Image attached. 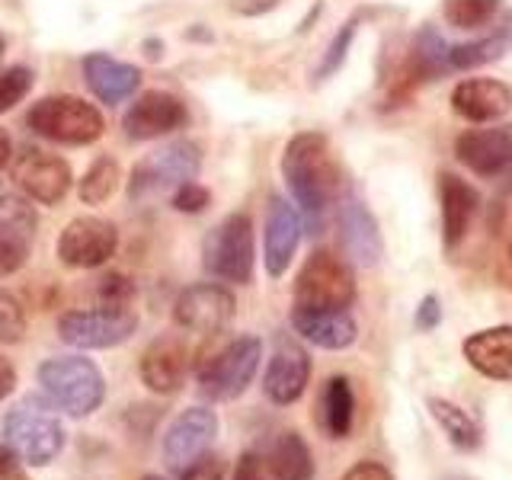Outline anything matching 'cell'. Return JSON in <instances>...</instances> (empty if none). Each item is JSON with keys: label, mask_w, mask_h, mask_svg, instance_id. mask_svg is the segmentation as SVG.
Wrapping results in <instances>:
<instances>
[{"label": "cell", "mask_w": 512, "mask_h": 480, "mask_svg": "<svg viewBox=\"0 0 512 480\" xmlns=\"http://www.w3.org/2000/svg\"><path fill=\"white\" fill-rule=\"evenodd\" d=\"M231 7H234L237 13L253 16V13H266V10H272V7H276V0H234Z\"/></svg>", "instance_id": "b9f144b4"}, {"label": "cell", "mask_w": 512, "mask_h": 480, "mask_svg": "<svg viewBox=\"0 0 512 480\" xmlns=\"http://www.w3.org/2000/svg\"><path fill=\"white\" fill-rule=\"evenodd\" d=\"M340 480H394V474L378 461H359V464H352Z\"/></svg>", "instance_id": "74e56055"}, {"label": "cell", "mask_w": 512, "mask_h": 480, "mask_svg": "<svg viewBox=\"0 0 512 480\" xmlns=\"http://www.w3.org/2000/svg\"><path fill=\"white\" fill-rule=\"evenodd\" d=\"M218 436V416L205 407H189L170 423L164 436V461L170 471H183L192 461L208 452Z\"/></svg>", "instance_id": "9a60e30c"}, {"label": "cell", "mask_w": 512, "mask_h": 480, "mask_svg": "<svg viewBox=\"0 0 512 480\" xmlns=\"http://www.w3.org/2000/svg\"><path fill=\"white\" fill-rule=\"evenodd\" d=\"M208 202H212V192H208L205 186H199L196 180L183 183L180 189L173 192V208H180V212H186V215L205 212Z\"/></svg>", "instance_id": "d590c367"}, {"label": "cell", "mask_w": 512, "mask_h": 480, "mask_svg": "<svg viewBox=\"0 0 512 480\" xmlns=\"http://www.w3.org/2000/svg\"><path fill=\"white\" fill-rule=\"evenodd\" d=\"M116 244H119V234L109 221L84 215V218H74L68 228L61 231L58 256H61V263L71 269H93V266H103L109 256L116 253Z\"/></svg>", "instance_id": "7c38bea8"}, {"label": "cell", "mask_w": 512, "mask_h": 480, "mask_svg": "<svg viewBox=\"0 0 512 480\" xmlns=\"http://www.w3.org/2000/svg\"><path fill=\"white\" fill-rule=\"evenodd\" d=\"M442 320V308H439V298L436 295H426L416 308V330H436Z\"/></svg>", "instance_id": "f35d334b"}, {"label": "cell", "mask_w": 512, "mask_h": 480, "mask_svg": "<svg viewBox=\"0 0 512 480\" xmlns=\"http://www.w3.org/2000/svg\"><path fill=\"white\" fill-rule=\"evenodd\" d=\"M116 189H119V164L112 157H100L87 170L84 180H80V199H84L87 205H100Z\"/></svg>", "instance_id": "4dcf8cb0"}, {"label": "cell", "mask_w": 512, "mask_h": 480, "mask_svg": "<svg viewBox=\"0 0 512 480\" xmlns=\"http://www.w3.org/2000/svg\"><path fill=\"white\" fill-rule=\"evenodd\" d=\"M426 407L432 420L445 432V439L452 442V448H458V452H477V448L484 445V429H480V423L464 407L452 404V400H445V397H429Z\"/></svg>", "instance_id": "83f0119b"}, {"label": "cell", "mask_w": 512, "mask_h": 480, "mask_svg": "<svg viewBox=\"0 0 512 480\" xmlns=\"http://www.w3.org/2000/svg\"><path fill=\"white\" fill-rule=\"evenodd\" d=\"M141 381L148 384L154 394H176L183 388L189 375V349L180 336H157V340L144 349L141 356Z\"/></svg>", "instance_id": "d6986e66"}, {"label": "cell", "mask_w": 512, "mask_h": 480, "mask_svg": "<svg viewBox=\"0 0 512 480\" xmlns=\"http://www.w3.org/2000/svg\"><path fill=\"white\" fill-rule=\"evenodd\" d=\"M509 256H512V250H509Z\"/></svg>", "instance_id": "bcb514c9"}, {"label": "cell", "mask_w": 512, "mask_h": 480, "mask_svg": "<svg viewBox=\"0 0 512 480\" xmlns=\"http://www.w3.org/2000/svg\"><path fill=\"white\" fill-rule=\"evenodd\" d=\"M186 125V106L176 100L173 93L148 90L141 100L125 112V135L135 141H151L160 135H170L176 128Z\"/></svg>", "instance_id": "ac0fdd59"}, {"label": "cell", "mask_w": 512, "mask_h": 480, "mask_svg": "<svg viewBox=\"0 0 512 480\" xmlns=\"http://www.w3.org/2000/svg\"><path fill=\"white\" fill-rule=\"evenodd\" d=\"M442 480H474V477H464V474H452V477H442Z\"/></svg>", "instance_id": "ee69618b"}, {"label": "cell", "mask_w": 512, "mask_h": 480, "mask_svg": "<svg viewBox=\"0 0 512 480\" xmlns=\"http://www.w3.org/2000/svg\"><path fill=\"white\" fill-rule=\"evenodd\" d=\"M506 52H512V13L509 10H503L500 23H493L487 36L448 48V68L474 71V68H484V64L500 61Z\"/></svg>", "instance_id": "4316f807"}, {"label": "cell", "mask_w": 512, "mask_h": 480, "mask_svg": "<svg viewBox=\"0 0 512 480\" xmlns=\"http://www.w3.org/2000/svg\"><path fill=\"white\" fill-rule=\"evenodd\" d=\"M32 87V71L29 68H4L0 71V112H7L13 109L16 103L23 100V96L29 93Z\"/></svg>", "instance_id": "d6a6232c"}, {"label": "cell", "mask_w": 512, "mask_h": 480, "mask_svg": "<svg viewBox=\"0 0 512 480\" xmlns=\"http://www.w3.org/2000/svg\"><path fill=\"white\" fill-rule=\"evenodd\" d=\"M0 480H29L20 458H16L7 445H0Z\"/></svg>", "instance_id": "ab89813d"}, {"label": "cell", "mask_w": 512, "mask_h": 480, "mask_svg": "<svg viewBox=\"0 0 512 480\" xmlns=\"http://www.w3.org/2000/svg\"><path fill=\"white\" fill-rule=\"evenodd\" d=\"M234 308H237V301L228 288L205 282V285H189L186 292L176 298L173 317L183 330L212 336L231 324Z\"/></svg>", "instance_id": "4fadbf2b"}, {"label": "cell", "mask_w": 512, "mask_h": 480, "mask_svg": "<svg viewBox=\"0 0 512 480\" xmlns=\"http://www.w3.org/2000/svg\"><path fill=\"white\" fill-rule=\"evenodd\" d=\"M455 157L471 173L496 180L512 170V125L471 128L455 138Z\"/></svg>", "instance_id": "5bb4252c"}, {"label": "cell", "mask_w": 512, "mask_h": 480, "mask_svg": "<svg viewBox=\"0 0 512 480\" xmlns=\"http://www.w3.org/2000/svg\"><path fill=\"white\" fill-rule=\"evenodd\" d=\"M311 381V356L304 352L292 336H279L276 352H272L266 378H263V391L272 404L288 407L304 394Z\"/></svg>", "instance_id": "2e32d148"}, {"label": "cell", "mask_w": 512, "mask_h": 480, "mask_svg": "<svg viewBox=\"0 0 512 480\" xmlns=\"http://www.w3.org/2000/svg\"><path fill=\"white\" fill-rule=\"evenodd\" d=\"M282 176L288 183V192L298 202V208L308 218L311 228H320L327 205L333 199L336 186H340V173H336L330 141L320 132H301L288 141L282 154Z\"/></svg>", "instance_id": "6da1fadb"}, {"label": "cell", "mask_w": 512, "mask_h": 480, "mask_svg": "<svg viewBox=\"0 0 512 480\" xmlns=\"http://www.w3.org/2000/svg\"><path fill=\"white\" fill-rule=\"evenodd\" d=\"M84 77H87V87L109 106L125 103L128 96L141 87V71L135 68V64L116 61V58L100 55V52L84 58Z\"/></svg>", "instance_id": "484cf974"}, {"label": "cell", "mask_w": 512, "mask_h": 480, "mask_svg": "<svg viewBox=\"0 0 512 480\" xmlns=\"http://www.w3.org/2000/svg\"><path fill=\"white\" fill-rule=\"evenodd\" d=\"M503 0H445L442 13L455 29H487L503 16Z\"/></svg>", "instance_id": "f546056e"}, {"label": "cell", "mask_w": 512, "mask_h": 480, "mask_svg": "<svg viewBox=\"0 0 512 480\" xmlns=\"http://www.w3.org/2000/svg\"><path fill=\"white\" fill-rule=\"evenodd\" d=\"M298 244H301V218L295 212V205H288L282 196H272L266 215V272L272 279L285 276V269L295 260Z\"/></svg>", "instance_id": "7402d4cb"}, {"label": "cell", "mask_w": 512, "mask_h": 480, "mask_svg": "<svg viewBox=\"0 0 512 480\" xmlns=\"http://www.w3.org/2000/svg\"><path fill=\"white\" fill-rule=\"evenodd\" d=\"M320 420L330 439H346L356 423V394H352V384L343 375H333L320 397Z\"/></svg>", "instance_id": "f1b7e54d"}, {"label": "cell", "mask_w": 512, "mask_h": 480, "mask_svg": "<svg viewBox=\"0 0 512 480\" xmlns=\"http://www.w3.org/2000/svg\"><path fill=\"white\" fill-rule=\"evenodd\" d=\"M10 164L13 183L20 186L29 199H36L42 205H58L71 189V167L68 160H61L58 154H48L39 148H20Z\"/></svg>", "instance_id": "8fae6325"}, {"label": "cell", "mask_w": 512, "mask_h": 480, "mask_svg": "<svg viewBox=\"0 0 512 480\" xmlns=\"http://www.w3.org/2000/svg\"><path fill=\"white\" fill-rule=\"evenodd\" d=\"M26 336V311L10 292L0 288V343H20Z\"/></svg>", "instance_id": "1f68e13d"}, {"label": "cell", "mask_w": 512, "mask_h": 480, "mask_svg": "<svg viewBox=\"0 0 512 480\" xmlns=\"http://www.w3.org/2000/svg\"><path fill=\"white\" fill-rule=\"evenodd\" d=\"M138 330V317L128 308H93L68 311L58 320V333L68 346L77 349H109L125 343Z\"/></svg>", "instance_id": "30bf717a"}, {"label": "cell", "mask_w": 512, "mask_h": 480, "mask_svg": "<svg viewBox=\"0 0 512 480\" xmlns=\"http://www.w3.org/2000/svg\"><path fill=\"white\" fill-rule=\"evenodd\" d=\"M180 480H224V461L218 455H202L183 468V477Z\"/></svg>", "instance_id": "8d00e7d4"}, {"label": "cell", "mask_w": 512, "mask_h": 480, "mask_svg": "<svg viewBox=\"0 0 512 480\" xmlns=\"http://www.w3.org/2000/svg\"><path fill=\"white\" fill-rule=\"evenodd\" d=\"M452 109L461 119L477 122V125L496 122L512 112V87L503 84V80H493V77L461 80V84L452 90Z\"/></svg>", "instance_id": "ffe728a7"}, {"label": "cell", "mask_w": 512, "mask_h": 480, "mask_svg": "<svg viewBox=\"0 0 512 480\" xmlns=\"http://www.w3.org/2000/svg\"><path fill=\"white\" fill-rule=\"evenodd\" d=\"M39 384L55 410L74 416H90L103 407L106 400V378L90 359L80 356H58L39 368Z\"/></svg>", "instance_id": "3957f363"}, {"label": "cell", "mask_w": 512, "mask_h": 480, "mask_svg": "<svg viewBox=\"0 0 512 480\" xmlns=\"http://www.w3.org/2000/svg\"><path fill=\"white\" fill-rule=\"evenodd\" d=\"M352 39H356V23H346L340 32H336V39L330 42L324 61H320V68H317V77H320V80L330 77L333 71H340V64L346 61V52H349Z\"/></svg>", "instance_id": "e575fe53"}, {"label": "cell", "mask_w": 512, "mask_h": 480, "mask_svg": "<svg viewBox=\"0 0 512 480\" xmlns=\"http://www.w3.org/2000/svg\"><path fill=\"white\" fill-rule=\"evenodd\" d=\"M199 164H202V157L196 144L173 141L170 148L154 151L135 167L132 180H128V199L148 202L157 196H167V192H176L183 183L196 180Z\"/></svg>", "instance_id": "5b68a950"}, {"label": "cell", "mask_w": 512, "mask_h": 480, "mask_svg": "<svg viewBox=\"0 0 512 480\" xmlns=\"http://www.w3.org/2000/svg\"><path fill=\"white\" fill-rule=\"evenodd\" d=\"M311 448L298 432H279L240 455L234 480H311Z\"/></svg>", "instance_id": "8992f818"}, {"label": "cell", "mask_w": 512, "mask_h": 480, "mask_svg": "<svg viewBox=\"0 0 512 480\" xmlns=\"http://www.w3.org/2000/svg\"><path fill=\"white\" fill-rule=\"evenodd\" d=\"M29 128L58 144H90L103 135V116L80 96H48L32 106Z\"/></svg>", "instance_id": "52a82bcc"}, {"label": "cell", "mask_w": 512, "mask_h": 480, "mask_svg": "<svg viewBox=\"0 0 512 480\" xmlns=\"http://www.w3.org/2000/svg\"><path fill=\"white\" fill-rule=\"evenodd\" d=\"M96 295H100V308H128V301L135 298V285L119 272H109L96 285Z\"/></svg>", "instance_id": "836d02e7"}, {"label": "cell", "mask_w": 512, "mask_h": 480, "mask_svg": "<svg viewBox=\"0 0 512 480\" xmlns=\"http://www.w3.org/2000/svg\"><path fill=\"white\" fill-rule=\"evenodd\" d=\"M464 359L493 381H512V327H487L464 340Z\"/></svg>", "instance_id": "603a6c76"}, {"label": "cell", "mask_w": 512, "mask_h": 480, "mask_svg": "<svg viewBox=\"0 0 512 480\" xmlns=\"http://www.w3.org/2000/svg\"><path fill=\"white\" fill-rule=\"evenodd\" d=\"M4 439H7V448L20 461L32 464V468H45V464H52L61 455L64 429L48 400L26 394L20 404L4 416Z\"/></svg>", "instance_id": "7a4b0ae2"}, {"label": "cell", "mask_w": 512, "mask_h": 480, "mask_svg": "<svg viewBox=\"0 0 512 480\" xmlns=\"http://www.w3.org/2000/svg\"><path fill=\"white\" fill-rule=\"evenodd\" d=\"M340 237H343V247L349 253V260L356 266L372 269L381 263L384 240L378 231V221L359 199H343V205H340Z\"/></svg>", "instance_id": "44dd1931"}, {"label": "cell", "mask_w": 512, "mask_h": 480, "mask_svg": "<svg viewBox=\"0 0 512 480\" xmlns=\"http://www.w3.org/2000/svg\"><path fill=\"white\" fill-rule=\"evenodd\" d=\"M263 359V343L256 336H237L218 356L205 362L199 372V391L208 400H234L240 397L256 375Z\"/></svg>", "instance_id": "ba28073f"}, {"label": "cell", "mask_w": 512, "mask_h": 480, "mask_svg": "<svg viewBox=\"0 0 512 480\" xmlns=\"http://www.w3.org/2000/svg\"><path fill=\"white\" fill-rule=\"evenodd\" d=\"M439 196H442V240H445V247L452 250L468 237L480 196L471 183H464L455 173H442Z\"/></svg>", "instance_id": "cb8c5ba5"}, {"label": "cell", "mask_w": 512, "mask_h": 480, "mask_svg": "<svg viewBox=\"0 0 512 480\" xmlns=\"http://www.w3.org/2000/svg\"><path fill=\"white\" fill-rule=\"evenodd\" d=\"M356 301V276L349 263L330 250H314L295 282V308L308 311H349Z\"/></svg>", "instance_id": "277c9868"}, {"label": "cell", "mask_w": 512, "mask_h": 480, "mask_svg": "<svg viewBox=\"0 0 512 480\" xmlns=\"http://www.w3.org/2000/svg\"><path fill=\"white\" fill-rule=\"evenodd\" d=\"M10 157H13V144H10V135L0 128V170H4L10 164Z\"/></svg>", "instance_id": "7bdbcfd3"}, {"label": "cell", "mask_w": 512, "mask_h": 480, "mask_svg": "<svg viewBox=\"0 0 512 480\" xmlns=\"http://www.w3.org/2000/svg\"><path fill=\"white\" fill-rule=\"evenodd\" d=\"M13 388H16V372H13L10 359L4 356V352H0V400L10 397V394H13Z\"/></svg>", "instance_id": "60d3db41"}, {"label": "cell", "mask_w": 512, "mask_h": 480, "mask_svg": "<svg viewBox=\"0 0 512 480\" xmlns=\"http://www.w3.org/2000/svg\"><path fill=\"white\" fill-rule=\"evenodd\" d=\"M292 327L301 340L320 349H346L356 343L359 327L349 317V311H308L295 308L292 311Z\"/></svg>", "instance_id": "d4e9b609"}, {"label": "cell", "mask_w": 512, "mask_h": 480, "mask_svg": "<svg viewBox=\"0 0 512 480\" xmlns=\"http://www.w3.org/2000/svg\"><path fill=\"white\" fill-rule=\"evenodd\" d=\"M144 480H160V477H154V474H148V477H144Z\"/></svg>", "instance_id": "f6af8a7d"}, {"label": "cell", "mask_w": 512, "mask_h": 480, "mask_svg": "<svg viewBox=\"0 0 512 480\" xmlns=\"http://www.w3.org/2000/svg\"><path fill=\"white\" fill-rule=\"evenodd\" d=\"M205 269L221 282L253 279V228L247 215H228L205 240Z\"/></svg>", "instance_id": "9c48e42d"}, {"label": "cell", "mask_w": 512, "mask_h": 480, "mask_svg": "<svg viewBox=\"0 0 512 480\" xmlns=\"http://www.w3.org/2000/svg\"><path fill=\"white\" fill-rule=\"evenodd\" d=\"M32 240H36V208L23 196H0V279L26 266Z\"/></svg>", "instance_id": "e0dca14e"}]
</instances>
